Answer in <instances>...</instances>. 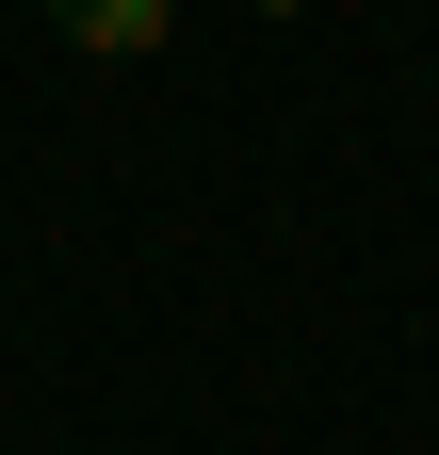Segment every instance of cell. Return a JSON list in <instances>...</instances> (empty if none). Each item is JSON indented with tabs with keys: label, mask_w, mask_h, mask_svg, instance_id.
Here are the masks:
<instances>
[{
	"label": "cell",
	"mask_w": 439,
	"mask_h": 455,
	"mask_svg": "<svg viewBox=\"0 0 439 455\" xmlns=\"http://www.w3.org/2000/svg\"><path fill=\"white\" fill-rule=\"evenodd\" d=\"M49 33L98 49V66H163L180 49V0H49Z\"/></svg>",
	"instance_id": "6da1fadb"
}]
</instances>
